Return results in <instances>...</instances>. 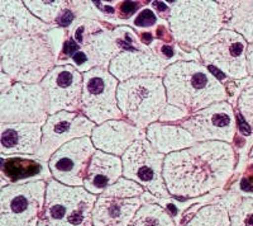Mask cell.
Segmentation results:
<instances>
[{
	"instance_id": "cell-20",
	"label": "cell",
	"mask_w": 253,
	"mask_h": 226,
	"mask_svg": "<svg viewBox=\"0 0 253 226\" xmlns=\"http://www.w3.org/2000/svg\"><path fill=\"white\" fill-rule=\"evenodd\" d=\"M0 153L3 157L37 155L42 144L41 123H0Z\"/></svg>"
},
{
	"instance_id": "cell-12",
	"label": "cell",
	"mask_w": 253,
	"mask_h": 226,
	"mask_svg": "<svg viewBox=\"0 0 253 226\" xmlns=\"http://www.w3.org/2000/svg\"><path fill=\"white\" fill-rule=\"evenodd\" d=\"M178 125L189 131L196 142L220 141L232 145L238 132L236 111L228 101L193 113Z\"/></svg>"
},
{
	"instance_id": "cell-2",
	"label": "cell",
	"mask_w": 253,
	"mask_h": 226,
	"mask_svg": "<svg viewBox=\"0 0 253 226\" xmlns=\"http://www.w3.org/2000/svg\"><path fill=\"white\" fill-rule=\"evenodd\" d=\"M162 79L167 103L189 117L228 99L225 85L200 61H177L167 67Z\"/></svg>"
},
{
	"instance_id": "cell-8",
	"label": "cell",
	"mask_w": 253,
	"mask_h": 226,
	"mask_svg": "<svg viewBox=\"0 0 253 226\" xmlns=\"http://www.w3.org/2000/svg\"><path fill=\"white\" fill-rule=\"evenodd\" d=\"M121 81L109 70L95 67L84 74L80 111L96 126L112 119H122L117 92Z\"/></svg>"
},
{
	"instance_id": "cell-37",
	"label": "cell",
	"mask_w": 253,
	"mask_h": 226,
	"mask_svg": "<svg viewBox=\"0 0 253 226\" xmlns=\"http://www.w3.org/2000/svg\"><path fill=\"white\" fill-rule=\"evenodd\" d=\"M247 70L248 76L253 78V44L248 45L247 49Z\"/></svg>"
},
{
	"instance_id": "cell-5",
	"label": "cell",
	"mask_w": 253,
	"mask_h": 226,
	"mask_svg": "<svg viewBox=\"0 0 253 226\" xmlns=\"http://www.w3.org/2000/svg\"><path fill=\"white\" fill-rule=\"evenodd\" d=\"M117 99L124 118L143 131L160 122L169 106L164 79L160 76L123 81L118 87Z\"/></svg>"
},
{
	"instance_id": "cell-4",
	"label": "cell",
	"mask_w": 253,
	"mask_h": 226,
	"mask_svg": "<svg viewBox=\"0 0 253 226\" xmlns=\"http://www.w3.org/2000/svg\"><path fill=\"white\" fill-rule=\"evenodd\" d=\"M169 4L170 31L176 44L186 51L199 50L224 28L219 1L182 0Z\"/></svg>"
},
{
	"instance_id": "cell-36",
	"label": "cell",
	"mask_w": 253,
	"mask_h": 226,
	"mask_svg": "<svg viewBox=\"0 0 253 226\" xmlns=\"http://www.w3.org/2000/svg\"><path fill=\"white\" fill-rule=\"evenodd\" d=\"M15 81L13 80L12 78L9 75H6L5 73H3L1 71V74H0V94L4 93V92H6L8 89H10V88L14 85Z\"/></svg>"
},
{
	"instance_id": "cell-29",
	"label": "cell",
	"mask_w": 253,
	"mask_h": 226,
	"mask_svg": "<svg viewBox=\"0 0 253 226\" xmlns=\"http://www.w3.org/2000/svg\"><path fill=\"white\" fill-rule=\"evenodd\" d=\"M162 22H164V19H162ZM162 22L161 18L157 15V13L151 6L147 5L137 13V15L130 20L128 26L132 27L133 29H137L138 32H141V31H146V29L150 28L155 29Z\"/></svg>"
},
{
	"instance_id": "cell-9",
	"label": "cell",
	"mask_w": 253,
	"mask_h": 226,
	"mask_svg": "<svg viewBox=\"0 0 253 226\" xmlns=\"http://www.w3.org/2000/svg\"><path fill=\"white\" fill-rule=\"evenodd\" d=\"M165 158L143 137L135 141L122 157L123 177L141 184L155 198L167 200L171 196L164 179Z\"/></svg>"
},
{
	"instance_id": "cell-19",
	"label": "cell",
	"mask_w": 253,
	"mask_h": 226,
	"mask_svg": "<svg viewBox=\"0 0 253 226\" xmlns=\"http://www.w3.org/2000/svg\"><path fill=\"white\" fill-rule=\"evenodd\" d=\"M142 197H117L101 193L92 210L94 226H129L143 205Z\"/></svg>"
},
{
	"instance_id": "cell-38",
	"label": "cell",
	"mask_w": 253,
	"mask_h": 226,
	"mask_svg": "<svg viewBox=\"0 0 253 226\" xmlns=\"http://www.w3.org/2000/svg\"><path fill=\"white\" fill-rule=\"evenodd\" d=\"M250 157L253 158V146H252V149H251V151H250Z\"/></svg>"
},
{
	"instance_id": "cell-13",
	"label": "cell",
	"mask_w": 253,
	"mask_h": 226,
	"mask_svg": "<svg viewBox=\"0 0 253 226\" xmlns=\"http://www.w3.org/2000/svg\"><path fill=\"white\" fill-rule=\"evenodd\" d=\"M95 127L94 122L80 112L62 111L51 114L42 127V144L36 157L48 163L58 149L72 140L90 137Z\"/></svg>"
},
{
	"instance_id": "cell-18",
	"label": "cell",
	"mask_w": 253,
	"mask_h": 226,
	"mask_svg": "<svg viewBox=\"0 0 253 226\" xmlns=\"http://www.w3.org/2000/svg\"><path fill=\"white\" fill-rule=\"evenodd\" d=\"M166 65L152 51H124L113 58L109 71L121 83L134 78H164Z\"/></svg>"
},
{
	"instance_id": "cell-31",
	"label": "cell",
	"mask_w": 253,
	"mask_h": 226,
	"mask_svg": "<svg viewBox=\"0 0 253 226\" xmlns=\"http://www.w3.org/2000/svg\"><path fill=\"white\" fill-rule=\"evenodd\" d=\"M143 8L144 4L142 1H118L117 12L121 26H128L132 17H135L137 13Z\"/></svg>"
},
{
	"instance_id": "cell-6",
	"label": "cell",
	"mask_w": 253,
	"mask_h": 226,
	"mask_svg": "<svg viewBox=\"0 0 253 226\" xmlns=\"http://www.w3.org/2000/svg\"><path fill=\"white\" fill-rule=\"evenodd\" d=\"M98 196L84 187L47 180L46 202L38 226H94L92 210Z\"/></svg>"
},
{
	"instance_id": "cell-35",
	"label": "cell",
	"mask_w": 253,
	"mask_h": 226,
	"mask_svg": "<svg viewBox=\"0 0 253 226\" xmlns=\"http://www.w3.org/2000/svg\"><path fill=\"white\" fill-rule=\"evenodd\" d=\"M151 8L157 13V15L161 19L167 20L169 17H170L171 13V6L169 4V1H152L151 3Z\"/></svg>"
},
{
	"instance_id": "cell-11",
	"label": "cell",
	"mask_w": 253,
	"mask_h": 226,
	"mask_svg": "<svg viewBox=\"0 0 253 226\" xmlns=\"http://www.w3.org/2000/svg\"><path fill=\"white\" fill-rule=\"evenodd\" d=\"M48 117V103L41 84L14 83L0 94V123L44 125Z\"/></svg>"
},
{
	"instance_id": "cell-26",
	"label": "cell",
	"mask_w": 253,
	"mask_h": 226,
	"mask_svg": "<svg viewBox=\"0 0 253 226\" xmlns=\"http://www.w3.org/2000/svg\"><path fill=\"white\" fill-rule=\"evenodd\" d=\"M184 226H232L229 212L221 203H210L200 207Z\"/></svg>"
},
{
	"instance_id": "cell-28",
	"label": "cell",
	"mask_w": 253,
	"mask_h": 226,
	"mask_svg": "<svg viewBox=\"0 0 253 226\" xmlns=\"http://www.w3.org/2000/svg\"><path fill=\"white\" fill-rule=\"evenodd\" d=\"M70 1H61V0H56V1H37V0H26L27 8L29 9V12L32 14L41 19L43 23L48 24V26H56L58 17L61 13L69 6Z\"/></svg>"
},
{
	"instance_id": "cell-33",
	"label": "cell",
	"mask_w": 253,
	"mask_h": 226,
	"mask_svg": "<svg viewBox=\"0 0 253 226\" xmlns=\"http://www.w3.org/2000/svg\"><path fill=\"white\" fill-rule=\"evenodd\" d=\"M241 171L239 189L245 192H253V158H248Z\"/></svg>"
},
{
	"instance_id": "cell-27",
	"label": "cell",
	"mask_w": 253,
	"mask_h": 226,
	"mask_svg": "<svg viewBox=\"0 0 253 226\" xmlns=\"http://www.w3.org/2000/svg\"><path fill=\"white\" fill-rule=\"evenodd\" d=\"M129 226H177L172 215L157 203H143Z\"/></svg>"
},
{
	"instance_id": "cell-16",
	"label": "cell",
	"mask_w": 253,
	"mask_h": 226,
	"mask_svg": "<svg viewBox=\"0 0 253 226\" xmlns=\"http://www.w3.org/2000/svg\"><path fill=\"white\" fill-rule=\"evenodd\" d=\"M90 137L96 150L122 158L135 141L146 137V131L126 118L112 119L96 126Z\"/></svg>"
},
{
	"instance_id": "cell-15",
	"label": "cell",
	"mask_w": 253,
	"mask_h": 226,
	"mask_svg": "<svg viewBox=\"0 0 253 226\" xmlns=\"http://www.w3.org/2000/svg\"><path fill=\"white\" fill-rule=\"evenodd\" d=\"M91 137H81L58 149L48 162L52 178L69 187H84L90 160L95 154Z\"/></svg>"
},
{
	"instance_id": "cell-24",
	"label": "cell",
	"mask_w": 253,
	"mask_h": 226,
	"mask_svg": "<svg viewBox=\"0 0 253 226\" xmlns=\"http://www.w3.org/2000/svg\"><path fill=\"white\" fill-rule=\"evenodd\" d=\"M223 14V27L234 31L253 44V1H219Z\"/></svg>"
},
{
	"instance_id": "cell-25",
	"label": "cell",
	"mask_w": 253,
	"mask_h": 226,
	"mask_svg": "<svg viewBox=\"0 0 253 226\" xmlns=\"http://www.w3.org/2000/svg\"><path fill=\"white\" fill-rule=\"evenodd\" d=\"M227 202L221 203L229 212L232 226H253V197L232 193L225 197Z\"/></svg>"
},
{
	"instance_id": "cell-3",
	"label": "cell",
	"mask_w": 253,
	"mask_h": 226,
	"mask_svg": "<svg viewBox=\"0 0 253 226\" xmlns=\"http://www.w3.org/2000/svg\"><path fill=\"white\" fill-rule=\"evenodd\" d=\"M0 57L1 71L24 84H41L57 66L46 33L0 41Z\"/></svg>"
},
{
	"instance_id": "cell-17",
	"label": "cell",
	"mask_w": 253,
	"mask_h": 226,
	"mask_svg": "<svg viewBox=\"0 0 253 226\" xmlns=\"http://www.w3.org/2000/svg\"><path fill=\"white\" fill-rule=\"evenodd\" d=\"M51 28L52 26L32 14L24 1H0V41L20 36L44 35Z\"/></svg>"
},
{
	"instance_id": "cell-14",
	"label": "cell",
	"mask_w": 253,
	"mask_h": 226,
	"mask_svg": "<svg viewBox=\"0 0 253 226\" xmlns=\"http://www.w3.org/2000/svg\"><path fill=\"white\" fill-rule=\"evenodd\" d=\"M48 103V114L62 111L79 112L83 96L84 74L72 65H57L41 83Z\"/></svg>"
},
{
	"instance_id": "cell-10",
	"label": "cell",
	"mask_w": 253,
	"mask_h": 226,
	"mask_svg": "<svg viewBox=\"0 0 253 226\" xmlns=\"http://www.w3.org/2000/svg\"><path fill=\"white\" fill-rule=\"evenodd\" d=\"M247 49L248 42L241 35L223 28L198 53L203 64L219 70L233 80H242L248 78Z\"/></svg>"
},
{
	"instance_id": "cell-1",
	"label": "cell",
	"mask_w": 253,
	"mask_h": 226,
	"mask_svg": "<svg viewBox=\"0 0 253 226\" xmlns=\"http://www.w3.org/2000/svg\"><path fill=\"white\" fill-rule=\"evenodd\" d=\"M237 160L234 146L220 141L196 142L169 154L164 164L167 191L173 198L190 200L223 188L236 174Z\"/></svg>"
},
{
	"instance_id": "cell-34",
	"label": "cell",
	"mask_w": 253,
	"mask_h": 226,
	"mask_svg": "<svg viewBox=\"0 0 253 226\" xmlns=\"http://www.w3.org/2000/svg\"><path fill=\"white\" fill-rule=\"evenodd\" d=\"M75 20H76L75 13L72 12L71 9H70V6H67V8L61 13L60 17H58L57 22H56V26L60 27V28H69V27L71 26Z\"/></svg>"
},
{
	"instance_id": "cell-22",
	"label": "cell",
	"mask_w": 253,
	"mask_h": 226,
	"mask_svg": "<svg viewBox=\"0 0 253 226\" xmlns=\"http://www.w3.org/2000/svg\"><path fill=\"white\" fill-rule=\"evenodd\" d=\"M122 177V158L96 150L90 160L86 177L84 180V188L95 196H100Z\"/></svg>"
},
{
	"instance_id": "cell-30",
	"label": "cell",
	"mask_w": 253,
	"mask_h": 226,
	"mask_svg": "<svg viewBox=\"0 0 253 226\" xmlns=\"http://www.w3.org/2000/svg\"><path fill=\"white\" fill-rule=\"evenodd\" d=\"M237 107L241 116L250 126L253 135V85L245 89L237 101Z\"/></svg>"
},
{
	"instance_id": "cell-21",
	"label": "cell",
	"mask_w": 253,
	"mask_h": 226,
	"mask_svg": "<svg viewBox=\"0 0 253 226\" xmlns=\"http://www.w3.org/2000/svg\"><path fill=\"white\" fill-rule=\"evenodd\" d=\"M1 188L9 184H23L36 180H48L52 178L48 163L38 159L36 155H1L0 166Z\"/></svg>"
},
{
	"instance_id": "cell-32",
	"label": "cell",
	"mask_w": 253,
	"mask_h": 226,
	"mask_svg": "<svg viewBox=\"0 0 253 226\" xmlns=\"http://www.w3.org/2000/svg\"><path fill=\"white\" fill-rule=\"evenodd\" d=\"M46 37L48 40V44L51 46L52 51H53L56 62H57V58L60 57V54L63 49V44H65V40H66V28L52 27L48 32L46 33Z\"/></svg>"
},
{
	"instance_id": "cell-7",
	"label": "cell",
	"mask_w": 253,
	"mask_h": 226,
	"mask_svg": "<svg viewBox=\"0 0 253 226\" xmlns=\"http://www.w3.org/2000/svg\"><path fill=\"white\" fill-rule=\"evenodd\" d=\"M46 191L47 180L3 187L0 191V226H38Z\"/></svg>"
},
{
	"instance_id": "cell-23",
	"label": "cell",
	"mask_w": 253,
	"mask_h": 226,
	"mask_svg": "<svg viewBox=\"0 0 253 226\" xmlns=\"http://www.w3.org/2000/svg\"><path fill=\"white\" fill-rule=\"evenodd\" d=\"M146 139L158 153L169 154L177 153L191 148L196 144V140L187 130L178 125L156 122L146 130Z\"/></svg>"
}]
</instances>
